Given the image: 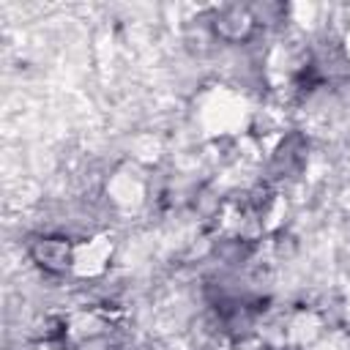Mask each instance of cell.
I'll return each instance as SVG.
<instances>
[{"label":"cell","mask_w":350,"mask_h":350,"mask_svg":"<svg viewBox=\"0 0 350 350\" xmlns=\"http://www.w3.org/2000/svg\"><path fill=\"white\" fill-rule=\"evenodd\" d=\"M211 27L221 41L238 44V41L252 38L257 22H254V14H252V5H224L213 14Z\"/></svg>","instance_id":"6da1fadb"},{"label":"cell","mask_w":350,"mask_h":350,"mask_svg":"<svg viewBox=\"0 0 350 350\" xmlns=\"http://www.w3.org/2000/svg\"><path fill=\"white\" fill-rule=\"evenodd\" d=\"M33 262L38 268H44L46 273H66L74 262L71 257V243L68 238H60V235H38L30 241L27 246Z\"/></svg>","instance_id":"7a4b0ae2"}]
</instances>
